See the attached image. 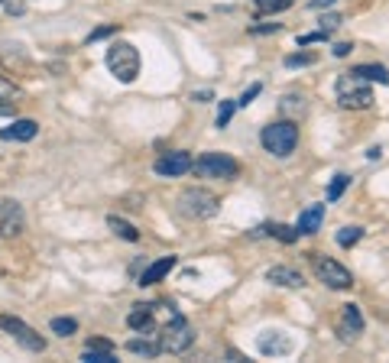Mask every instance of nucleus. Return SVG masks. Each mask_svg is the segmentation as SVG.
<instances>
[{"label":"nucleus","instance_id":"f257e3e1","mask_svg":"<svg viewBox=\"0 0 389 363\" xmlns=\"http://www.w3.org/2000/svg\"><path fill=\"white\" fill-rule=\"evenodd\" d=\"M263 146H266V152L286 159L298 146V127L292 120H276V124H270V127L263 130Z\"/></svg>","mask_w":389,"mask_h":363},{"label":"nucleus","instance_id":"f03ea898","mask_svg":"<svg viewBox=\"0 0 389 363\" xmlns=\"http://www.w3.org/2000/svg\"><path fill=\"white\" fill-rule=\"evenodd\" d=\"M107 68L114 72L117 81L130 85V81L140 75V52H136L130 43H114L107 49Z\"/></svg>","mask_w":389,"mask_h":363},{"label":"nucleus","instance_id":"7ed1b4c3","mask_svg":"<svg viewBox=\"0 0 389 363\" xmlns=\"http://www.w3.org/2000/svg\"><path fill=\"white\" fill-rule=\"evenodd\" d=\"M192 169L204 178H224V182H230V178L240 176V162L234 156H228V152H204V156H198L192 162Z\"/></svg>","mask_w":389,"mask_h":363},{"label":"nucleus","instance_id":"20e7f679","mask_svg":"<svg viewBox=\"0 0 389 363\" xmlns=\"http://www.w3.org/2000/svg\"><path fill=\"white\" fill-rule=\"evenodd\" d=\"M338 104L344 110H367L373 104V91L367 88L364 78L341 75L338 78Z\"/></svg>","mask_w":389,"mask_h":363},{"label":"nucleus","instance_id":"39448f33","mask_svg":"<svg viewBox=\"0 0 389 363\" xmlns=\"http://www.w3.org/2000/svg\"><path fill=\"white\" fill-rule=\"evenodd\" d=\"M192 344H194L192 324H188L182 315H172L169 324H166V328H162V334H159V347L166 350V354H185Z\"/></svg>","mask_w":389,"mask_h":363},{"label":"nucleus","instance_id":"423d86ee","mask_svg":"<svg viewBox=\"0 0 389 363\" xmlns=\"http://www.w3.org/2000/svg\"><path fill=\"white\" fill-rule=\"evenodd\" d=\"M178 204H182V214H188V218H214L220 208L218 194H211L208 188H185L178 194Z\"/></svg>","mask_w":389,"mask_h":363},{"label":"nucleus","instance_id":"0eeeda50","mask_svg":"<svg viewBox=\"0 0 389 363\" xmlns=\"http://www.w3.org/2000/svg\"><path fill=\"white\" fill-rule=\"evenodd\" d=\"M0 328L7 331V334H13V341H17L20 347H26L29 354H43L46 350V338H39L26 321L13 318V315H0Z\"/></svg>","mask_w":389,"mask_h":363},{"label":"nucleus","instance_id":"6e6552de","mask_svg":"<svg viewBox=\"0 0 389 363\" xmlns=\"http://www.w3.org/2000/svg\"><path fill=\"white\" fill-rule=\"evenodd\" d=\"M315 272H318V279H322L324 286L331 289H350L354 286V276L341 266L338 260H328V256H315Z\"/></svg>","mask_w":389,"mask_h":363},{"label":"nucleus","instance_id":"1a4fd4ad","mask_svg":"<svg viewBox=\"0 0 389 363\" xmlns=\"http://www.w3.org/2000/svg\"><path fill=\"white\" fill-rule=\"evenodd\" d=\"M192 152H185V150H176V152H166V156H159L156 159V176H185V172H192Z\"/></svg>","mask_w":389,"mask_h":363},{"label":"nucleus","instance_id":"9d476101","mask_svg":"<svg viewBox=\"0 0 389 363\" xmlns=\"http://www.w3.org/2000/svg\"><path fill=\"white\" fill-rule=\"evenodd\" d=\"M23 230V208L10 198H0V234L17 237Z\"/></svg>","mask_w":389,"mask_h":363},{"label":"nucleus","instance_id":"9b49d317","mask_svg":"<svg viewBox=\"0 0 389 363\" xmlns=\"http://www.w3.org/2000/svg\"><path fill=\"white\" fill-rule=\"evenodd\" d=\"M256 347H260V354H266V357H286V354H292V341L282 334V331H266L260 341H256Z\"/></svg>","mask_w":389,"mask_h":363},{"label":"nucleus","instance_id":"f8f14e48","mask_svg":"<svg viewBox=\"0 0 389 363\" xmlns=\"http://www.w3.org/2000/svg\"><path fill=\"white\" fill-rule=\"evenodd\" d=\"M338 331H341V338H344V341H357V338H360V331H364V318H360V308H357V305H344Z\"/></svg>","mask_w":389,"mask_h":363},{"label":"nucleus","instance_id":"ddd939ff","mask_svg":"<svg viewBox=\"0 0 389 363\" xmlns=\"http://www.w3.org/2000/svg\"><path fill=\"white\" fill-rule=\"evenodd\" d=\"M36 133H39V124L29 120V117H23V120H13L10 127L0 130V140H20V143H29Z\"/></svg>","mask_w":389,"mask_h":363},{"label":"nucleus","instance_id":"4468645a","mask_svg":"<svg viewBox=\"0 0 389 363\" xmlns=\"http://www.w3.org/2000/svg\"><path fill=\"white\" fill-rule=\"evenodd\" d=\"M176 263H178L176 256H162V260H156L152 266H146L143 276H140V286H156V282H162V279L176 270Z\"/></svg>","mask_w":389,"mask_h":363},{"label":"nucleus","instance_id":"2eb2a0df","mask_svg":"<svg viewBox=\"0 0 389 363\" xmlns=\"http://www.w3.org/2000/svg\"><path fill=\"white\" fill-rule=\"evenodd\" d=\"M322 224H324V204H312V208H305V211L298 214L296 230L298 234H318Z\"/></svg>","mask_w":389,"mask_h":363},{"label":"nucleus","instance_id":"dca6fc26","mask_svg":"<svg viewBox=\"0 0 389 363\" xmlns=\"http://www.w3.org/2000/svg\"><path fill=\"white\" fill-rule=\"evenodd\" d=\"M266 279H270V282H276V286H286V289H302L305 286L302 272L289 270V266H272V270L266 272Z\"/></svg>","mask_w":389,"mask_h":363},{"label":"nucleus","instance_id":"f3484780","mask_svg":"<svg viewBox=\"0 0 389 363\" xmlns=\"http://www.w3.org/2000/svg\"><path fill=\"white\" fill-rule=\"evenodd\" d=\"M127 324L133 331H150L152 328V305H133V312L127 315Z\"/></svg>","mask_w":389,"mask_h":363},{"label":"nucleus","instance_id":"a211bd4d","mask_svg":"<svg viewBox=\"0 0 389 363\" xmlns=\"http://www.w3.org/2000/svg\"><path fill=\"white\" fill-rule=\"evenodd\" d=\"M350 75L364 78V81H380V85H389V72L383 65H357Z\"/></svg>","mask_w":389,"mask_h":363},{"label":"nucleus","instance_id":"6ab92c4d","mask_svg":"<svg viewBox=\"0 0 389 363\" xmlns=\"http://www.w3.org/2000/svg\"><path fill=\"white\" fill-rule=\"evenodd\" d=\"M107 227L114 230L117 237H124V240H130V244H136L140 240V230L133 227V224H127L124 218H107Z\"/></svg>","mask_w":389,"mask_h":363},{"label":"nucleus","instance_id":"aec40b11","mask_svg":"<svg viewBox=\"0 0 389 363\" xmlns=\"http://www.w3.org/2000/svg\"><path fill=\"white\" fill-rule=\"evenodd\" d=\"M127 350L130 354H143V357H159L162 354V347H159V341H140V338H133L127 344Z\"/></svg>","mask_w":389,"mask_h":363},{"label":"nucleus","instance_id":"412c9836","mask_svg":"<svg viewBox=\"0 0 389 363\" xmlns=\"http://www.w3.org/2000/svg\"><path fill=\"white\" fill-rule=\"evenodd\" d=\"M256 4V13H282V10H289L296 0H253Z\"/></svg>","mask_w":389,"mask_h":363},{"label":"nucleus","instance_id":"4be33fe9","mask_svg":"<svg viewBox=\"0 0 389 363\" xmlns=\"http://www.w3.org/2000/svg\"><path fill=\"white\" fill-rule=\"evenodd\" d=\"M81 363H117V357H114V350H91V347H85Z\"/></svg>","mask_w":389,"mask_h":363},{"label":"nucleus","instance_id":"5701e85b","mask_svg":"<svg viewBox=\"0 0 389 363\" xmlns=\"http://www.w3.org/2000/svg\"><path fill=\"white\" fill-rule=\"evenodd\" d=\"M315 62H318L315 52H292V55H286V68H305V65H315Z\"/></svg>","mask_w":389,"mask_h":363},{"label":"nucleus","instance_id":"b1692460","mask_svg":"<svg viewBox=\"0 0 389 363\" xmlns=\"http://www.w3.org/2000/svg\"><path fill=\"white\" fill-rule=\"evenodd\" d=\"M270 237H276V240H282V244H296L298 230L296 227H286V224H270Z\"/></svg>","mask_w":389,"mask_h":363},{"label":"nucleus","instance_id":"393cba45","mask_svg":"<svg viewBox=\"0 0 389 363\" xmlns=\"http://www.w3.org/2000/svg\"><path fill=\"white\" fill-rule=\"evenodd\" d=\"M55 334H62V338H68V334H75L78 331V321L75 318H52V324H49Z\"/></svg>","mask_w":389,"mask_h":363},{"label":"nucleus","instance_id":"a878e982","mask_svg":"<svg viewBox=\"0 0 389 363\" xmlns=\"http://www.w3.org/2000/svg\"><path fill=\"white\" fill-rule=\"evenodd\" d=\"M234 110H237V101H220V107H218V120H214V124H218V127L224 130V127L230 124V117H234Z\"/></svg>","mask_w":389,"mask_h":363},{"label":"nucleus","instance_id":"bb28decb","mask_svg":"<svg viewBox=\"0 0 389 363\" xmlns=\"http://www.w3.org/2000/svg\"><path fill=\"white\" fill-rule=\"evenodd\" d=\"M347 185H350V178H347V176H334V178H331V185H328V202H338L341 194H344Z\"/></svg>","mask_w":389,"mask_h":363},{"label":"nucleus","instance_id":"cd10ccee","mask_svg":"<svg viewBox=\"0 0 389 363\" xmlns=\"http://www.w3.org/2000/svg\"><path fill=\"white\" fill-rule=\"evenodd\" d=\"M360 237H364V230H360V227H341L338 230V244L341 246H354Z\"/></svg>","mask_w":389,"mask_h":363},{"label":"nucleus","instance_id":"c85d7f7f","mask_svg":"<svg viewBox=\"0 0 389 363\" xmlns=\"http://www.w3.org/2000/svg\"><path fill=\"white\" fill-rule=\"evenodd\" d=\"M328 29H318V33H305L298 36V46H312V43H328Z\"/></svg>","mask_w":389,"mask_h":363},{"label":"nucleus","instance_id":"c756f323","mask_svg":"<svg viewBox=\"0 0 389 363\" xmlns=\"http://www.w3.org/2000/svg\"><path fill=\"white\" fill-rule=\"evenodd\" d=\"M17 94H20V88L13 85L10 78H4V75H0V101H4V98H17Z\"/></svg>","mask_w":389,"mask_h":363},{"label":"nucleus","instance_id":"7c9ffc66","mask_svg":"<svg viewBox=\"0 0 389 363\" xmlns=\"http://www.w3.org/2000/svg\"><path fill=\"white\" fill-rule=\"evenodd\" d=\"M292 110H298V114H302V110H305L302 98H296V94H289L286 101H282V114H292Z\"/></svg>","mask_w":389,"mask_h":363},{"label":"nucleus","instance_id":"2f4dec72","mask_svg":"<svg viewBox=\"0 0 389 363\" xmlns=\"http://www.w3.org/2000/svg\"><path fill=\"white\" fill-rule=\"evenodd\" d=\"M260 91H263V85H250V88H246V91L237 98V104H240V107H246V104H253V98H256Z\"/></svg>","mask_w":389,"mask_h":363},{"label":"nucleus","instance_id":"473e14b6","mask_svg":"<svg viewBox=\"0 0 389 363\" xmlns=\"http://www.w3.org/2000/svg\"><path fill=\"white\" fill-rule=\"evenodd\" d=\"M338 26H341V17H338V13H324V17H322V29H328V33H334Z\"/></svg>","mask_w":389,"mask_h":363},{"label":"nucleus","instance_id":"72a5a7b5","mask_svg":"<svg viewBox=\"0 0 389 363\" xmlns=\"http://www.w3.org/2000/svg\"><path fill=\"white\" fill-rule=\"evenodd\" d=\"M279 29V23H256V26H250V33L253 36H266V33H276Z\"/></svg>","mask_w":389,"mask_h":363},{"label":"nucleus","instance_id":"f704fd0d","mask_svg":"<svg viewBox=\"0 0 389 363\" xmlns=\"http://www.w3.org/2000/svg\"><path fill=\"white\" fill-rule=\"evenodd\" d=\"M110 33H117V26H104V29H94V33L88 36V43H98V39H104V36H110Z\"/></svg>","mask_w":389,"mask_h":363},{"label":"nucleus","instance_id":"c9c22d12","mask_svg":"<svg viewBox=\"0 0 389 363\" xmlns=\"http://www.w3.org/2000/svg\"><path fill=\"white\" fill-rule=\"evenodd\" d=\"M88 347H91V350H114V344H110V341H101V338H91Z\"/></svg>","mask_w":389,"mask_h":363},{"label":"nucleus","instance_id":"e433bc0d","mask_svg":"<svg viewBox=\"0 0 389 363\" xmlns=\"http://www.w3.org/2000/svg\"><path fill=\"white\" fill-rule=\"evenodd\" d=\"M4 4H7V13H17V17L23 13V10H26V4H23V0H4Z\"/></svg>","mask_w":389,"mask_h":363},{"label":"nucleus","instance_id":"4c0bfd02","mask_svg":"<svg viewBox=\"0 0 389 363\" xmlns=\"http://www.w3.org/2000/svg\"><path fill=\"white\" fill-rule=\"evenodd\" d=\"M350 49H354L350 43H338V46H334V55H338V59H344V55H350Z\"/></svg>","mask_w":389,"mask_h":363},{"label":"nucleus","instance_id":"58836bf2","mask_svg":"<svg viewBox=\"0 0 389 363\" xmlns=\"http://www.w3.org/2000/svg\"><path fill=\"white\" fill-rule=\"evenodd\" d=\"M331 4H338V0H312V10H324V7H331Z\"/></svg>","mask_w":389,"mask_h":363}]
</instances>
